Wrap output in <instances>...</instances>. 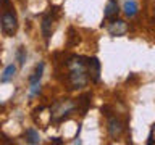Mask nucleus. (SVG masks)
I'll return each mask as SVG.
<instances>
[{
	"label": "nucleus",
	"mask_w": 155,
	"mask_h": 145,
	"mask_svg": "<svg viewBox=\"0 0 155 145\" xmlns=\"http://www.w3.org/2000/svg\"><path fill=\"white\" fill-rule=\"evenodd\" d=\"M66 66H68V72H70V84L73 89L86 87L87 81H89L87 71H86V58L73 55L68 58Z\"/></svg>",
	"instance_id": "1"
},
{
	"label": "nucleus",
	"mask_w": 155,
	"mask_h": 145,
	"mask_svg": "<svg viewBox=\"0 0 155 145\" xmlns=\"http://www.w3.org/2000/svg\"><path fill=\"white\" fill-rule=\"evenodd\" d=\"M2 8V14H0V27H2V32L5 36H13L18 29V18H16V13L10 5H3Z\"/></svg>",
	"instance_id": "2"
},
{
	"label": "nucleus",
	"mask_w": 155,
	"mask_h": 145,
	"mask_svg": "<svg viewBox=\"0 0 155 145\" xmlns=\"http://www.w3.org/2000/svg\"><path fill=\"white\" fill-rule=\"evenodd\" d=\"M76 110V103L70 98H63L57 102L50 108V118L53 123H61L63 119L70 118V114Z\"/></svg>",
	"instance_id": "3"
},
{
	"label": "nucleus",
	"mask_w": 155,
	"mask_h": 145,
	"mask_svg": "<svg viewBox=\"0 0 155 145\" xmlns=\"http://www.w3.org/2000/svg\"><path fill=\"white\" fill-rule=\"evenodd\" d=\"M86 71H87V77L92 82H99L100 81V61L97 56H91L86 58Z\"/></svg>",
	"instance_id": "4"
},
{
	"label": "nucleus",
	"mask_w": 155,
	"mask_h": 145,
	"mask_svg": "<svg viewBox=\"0 0 155 145\" xmlns=\"http://www.w3.org/2000/svg\"><path fill=\"white\" fill-rule=\"evenodd\" d=\"M107 129H108V134H110V137H120L121 134H123V130H124V126L123 123L116 118V116H110L108 118V126H107Z\"/></svg>",
	"instance_id": "5"
},
{
	"label": "nucleus",
	"mask_w": 155,
	"mask_h": 145,
	"mask_svg": "<svg viewBox=\"0 0 155 145\" xmlns=\"http://www.w3.org/2000/svg\"><path fill=\"white\" fill-rule=\"evenodd\" d=\"M53 24H55V16L50 13H45L42 18V24H41V29H42V36L45 39H50L52 32H53Z\"/></svg>",
	"instance_id": "6"
},
{
	"label": "nucleus",
	"mask_w": 155,
	"mask_h": 145,
	"mask_svg": "<svg viewBox=\"0 0 155 145\" xmlns=\"http://www.w3.org/2000/svg\"><path fill=\"white\" fill-rule=\"evenodd\" d=\"M108 32L111 36H124L128 32V24L123 19H111V23L108 24Z\"/></svg>",
	"instance_id": "7"
},
{
	"label": "nucleus",
	"mask_w": 155,
	"mask_h": 145,
	"mask_svg": "<svg viewBox=\"0 0 155 145\" xmlns=\"http://www.w3.org/2000/svg\"><path fill=\"white\" fill-rule=\"evenodd\" d=\"M118 13H120V7H118V3H116V0H108L105 5V18L107 19H115L116 16H118Z\"/></svg>",
	"instance_id": "8"
},
{
	"label": "nucleus",
	"mask_w": 155,
	"mask_h": 145,
	"mask_svg": "<svg viewBox=\"0 0 155 145\" xmlns=\"http://www.w3.org/2000/svg\"><path fill=\"white\" fill-rule=\"evenodd\" d=\"M42 72H44V63H37L36 68H34L32 74L29 76V84H34V82H41V77H42Z\"/></svg>",
	"instance_id": "9"
},
{
	"label": "nucleus",
	"mask_w": 155,
	"mask_h": 145,
	"mask_svg": "<svg viewBox=\"0 0 155 145\" xmlns=\"http://www.w3.org/2000/svg\"><path fill=\"white\" fill-rule=\"evenodd\" d=\"M123 10H124V14L126 16H134L136 13H137V3H136V0H126L124 5H123Z\"/></svg>",
	"instance_id": "10"
},
{
	"label": "nucleus",
	"mask_w": 155,
	"mask_h": 145,
	"mask_svg": "<svg viewBox=\"0 0 155 145\" xmlns=\"http://www.w3.org/2000/svg\"><path fill=\"white\" fill-rule=\"evenodd\" d=\"M15 72H16V66H15V65H8L7 68H5V71H3L2 77H0V81H2V82L12 81L13 76H15Z\"/></svg>",
	"instance_id": "11"
},
{
	"label": "nucleus",
	"mask_w": 155,
	"mask_h": 145,
	"mask_svg": "<svg viewBox=\"0 0 155 145\" xmlns=\"http://www.w3.org/2000/svg\"><path fill=\"white\" fill-rule=\"evenodd\" d=\"M26 140L32 145L41 143V135H39V132L34 129H26Z\"/></svg>",
	"instance_id": "12"
},
{
	"label": "nucleus",
	"mask_w": 155,
	"mask_h": 145,
	"mask_svg": "<svg viewBox=\"0 0 155 145\" xmlns=\"http://www.w3.org/2000/svg\"><path fill=\"white\" fill-rule=\"evenodd\" d=\"M16 58H18L19 66H23V65H24V61H26V48H24L23 45H21V47H18V50H16Z\"/></svg>",
	"instance_id": "13"
},
{
	"label": "nucleus",
	"mask_w": 155,
	"mask_h": 145,
	"mask_svg": "<svg viewBox=\"0 0 155 145\" xmlns=\"http://www.w3.org/2000/svg\"><path fill=\"white\" fill-rule=\"evenodd\" d=\"M41 92V82H34L31 84V89H29V97H34Z\"/></svg>",
	"instance_id": "14"
},
{
	"label": "nucleus",
	"mask_w": 155,
	"mask_h": 145,
	"mask_svg": "<svg viewBox=\"0 0 155 145\" xmlns=\"http://www.w3.org/2000/svg\"><path fill=\"white\" fill-rule=\"evenodd\" d=\"M152 142H153V127L150 129V132H149V139H147V143H149V145L152 143Z\"/></svg>",
	"instance_id": "15"
},
{
	"label": "nucleus",
	"mask_w": 155,
	"mask_h": 145,
	"mask_svg": "<svg viewBox=\"0 0 155 145\" xmlns=\"http://www.w3.org/2000/svg\"><path fill=\"white\" fill-rule=\"evenodd\" d=\"M52 143H63V140L60 137H52Z\"/></svg>",
	"instance_id": "16"
}]
</instances>
